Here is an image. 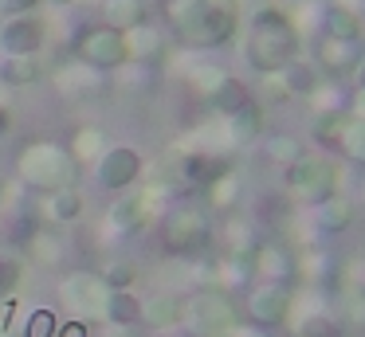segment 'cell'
Here are the masks:
<instances>
[{
	"label": "cell",
	"instance_id": "26",
	"mask_svg": "<svg viewBox=\"0 0 365 337\" xmlns=\"http://www.w3.org/2000/svg\"><path fill=\"white\" fill-rule=\"evenodd\" d=\"M228 133L240 141V145L263 138V106H259V102H247V106H240L236 114L228 118Z\"/></svg>",
	"mask_w": 365,
	"mask_h": 337
},
{
	"label": "cell",
	"instance_id": "10",
	"mask_svg": "<svg viewBox=\"0 0 365 337\" xmlns=\"http://www.w3.org/2000/svg\"><path fill=\"white\" fill-rule=\"evenodd\" d=\"M318 141L365 165V114H326L318 122Z\"/></svg>",
	"mask_w": 365,
	"mask_h": 337
},
{
	"label": "cell",
	"instance_id": "33",
	"mask_svg": "<svg viewBox=\"0 0 365 337\" xmlns=\"http://www.w3.org/2000/svg\"><path fill=\"white\" fill-rule=\"evenodd\" d=\"M56 329H59V313L56 310H32L28 313V321H24V337H56Z\"/></svg>",
	"mask_w": 365,
	"mask_h": 337
},
{
	"label": "cell",
	"instance_id": "18",
	"mask_svg": "<svg viewBox=\"0 0 365 337\" xmlns=\"http://www.w3.org/2000/svg\"><path fill=\"white\" fill-rule=\"evenodd\" d=\"M24 255L40 266H63L67 263V243L59 232H48V227H36L24 239Z\"/></svg>",
	"mask_w": 365,
	"mask_h": 337
},
{
	"label": "cell",
	"instance_id": "23",
	"mask_svg": "<svg viewBox=\"0 0 365 337\" xmlns=\"http://www.w3.org/2000/svg\"><path fill=\"white\" fill-rule=\"evenodd\" d=\"M279 83H283V94H294V98H310L318 90V67L307 59H291L283 71H279Z\"/></svg>",
	"mask_w": 365,
	"mask_h": 337
},
{
	"label": "cell",
	"instance_id": "34",
	"mask_svg": "<svg viewBox=\"0 0 365 337\" xmlns=\"http://www.w3.org/2000/svg\"><path fill=\"white\" fill-rule=\"evenodd\" d=\"M338 313L346 326H365V294L361 290H346L338 298Z\"/></svg>",
	"mask_w": 365,
	"mask_h": 337
},
{
	"label": "cell",
	"instance_id": "30",
	"mask_svg": "<svg viewBox=\"0 0 365 337\" xmlns=\"http://www.w3.org/2000/svg\"><path fill=\"white\" fill-rule=\"evenodd\" d=\"M20 282H24V259L0 255V302H4V298H16Z\"/></svg>",
	"mask_w": 365,
	"mask_h": 337
},
{
	"label": "cell",
	"instance_id": "7",
	"mask_svg": "<svg viewBox=\"0 0 365 337\" xmlns=\"http://www.w3.org/2000/svg\"><path fill=\"white\" fill-rule=\"evenodd\" d=\"M291 196H299L302 204H322L326 196L338 192V169H334L326 157H299L294 165H287L283 172Z\"/></svg>",
	"mask_w": 365,
	"mask_h": 337
},
{
	"label": "cell",
	"instance_id": "21",
	"mask_svg": "<svg viewBox=\"0 0 365 337\" xmlns=\"http://www.w3.org/2000/svg\"><path fill=\"white\" fill-rule=\"evenodd\" d=\"M205 102L208 106L216 110V114H224V118H232L236 114L240 106H247V102H252V94H247V86L240 83V78H232V75H224L220 83L212 86V90L205 94Z\"/></svg>",
	"mask_w": 365,
	"mask_h": 337
},
{
	"label": "cell",
	"instance_id": "15",
	"mask_svg": "<svg viewBox=\"0 0 365 337\" xmlns=\"http://www.w3.org/2000/svg\"><path fill=\"white\" fill-rule=\"evenodd\" d=\"M361 63V47H357V39H330L322 36V43H318V71H326V75H349V71Z\"/></svg>",
	"mask_w": 365,
	"mask_h": 337
},
{
	"label": "cell",
	"instance_id": "42",
	"mask_svg": "<svg viewBox=\"0 0 365 337\" xmlns=\"http://www.w3.org/2000/svg\"><path fill=\"white\" fill-rule=\"evenodd\" d=\"M0 208H4V200H0Z\"/></svg>",
	"mask_w": 365,
	"mask_h": 337
},
{
	"label": "cell",
	"instance_id": "37",
	"mask_svg": "<svg viewBox=\"0 0 365 337\" xmlns=\"http://www.w3.org/2000/svg\"><path fill=\"white\" fill-rule=\"evenodd\" d=\"M12 318H16V298H4L0 302V337L12 333Z\"/></svg>",
	"mask_w": 365,
	"mask_h": 337
},
{
	"label": "cell",
	"instance_id": "8",
	"mask_svg": "<svg viewBox=\"0 0 365 337\" xmlns=\"http://www.w3.org/2000/svg\"><path fill=\"white\" fill-rule=\"evenodd\" d=\"M145 177V157L134 145H106V153L95 161V180L106 192H126Z\"/></svg>",
	"mask_w": 365,
	"mask_h": 337
},
{
	"label": "cell",
	"instance_id": "38",
	"mask_svg": "<svg viewBox=\"0 0 365 337\" xmlns=\"http://www.w3.org/2000/svg\"><path fill=\"white\" fill-rule=\"evenodd\" d=\"M12 130V114H9V106H0V138Z\"/></svg>",
	"mask_w": 365,
	"mask_h": 337
},
{
	"label": "cell",
	"instance_id": "39",
	"mask_svg": "<svg viewBox=\"0 0 365 337\" xmlns=\"http://www.w3.org/2000/svg\"><path fill=\"white\" fill-rule=\"evenodd\" d=\"M357 86L365 90V55H361V63H357Z\"/></svg>",
	"mask_w": 365,
	"mask_h": 337
},
{
	"label": "cell",
	"instance_id": "28",
	"mask_svg": "<svg viewBox=\"0 0 365 337\" xmlns=\"http://www.w3.org/2000/svg\"><path fill=\"white\" fill-rule=\"evenodd\" d=\"M126 47H130V59L145 63V59H158L161 55V31L150 28V24H138L134 31H126Z\"/></svg>",
	"mask_w": 365,
	"mask_h": 337
},
{
	"label": "cell",
	"instance_id": "2",
	"mask_svg": "<svg viewBox=\"0 0 365 337\" xmlns=\"http://www.w3.org/2000/svg\"><path fill=\"white\" fill-rule=\"evenodd\" d=\"M244 59L259 75H279L291 59H299V31H294L291 16L279 8H259L247 24Z\"/></svg>",
	"mask_w": 365,
	"mask_h": 337
},
{
	"label": "cell",
	"instance_id": "40",
	"mask_svg": "<svg viewBox=\"0 0 365 337\" xmlns=\"http://www.w3.org/2000/svg\"><path fill=\"white\" fill-rule=\"evenodd\" d=\"M51 8H71V4H79V0H48Z\"/></svg>",
	"mask_w": 365,
	"mask_h": 337
},
{
	"label": "cell",
	"instance_id": "20",
	"mask_svg": "<svg viewBox=\"0 0 365 337\" xmlns=\"http://www.w3.org/2000/svg\"><path fill=\"white\" fill-rule=\"evenodd\" d=\"M252 271L263 274L267 282H287L294 274V263L291 255H287L283 247H275V243H263V247L252 251Z\"/></svg>",
	"mask_w": 365,
	"mask_h": 337
},
{
	"label": "cell",
	"instance_id": "14",
	"mask_svg": "<svg viewBox=\"0 0 365 337\" xmlns=\"http://www.w3.org/2000/svg\"><path fill=\"white\" fill-rule=\"evenodd\" d=\"M185 321V298L181 294H169V290H161V294H150L142 298V326L145 329H177Z\"/></svg>",
	"mask_w": 365,
	"mask_h": 337
},
{
	"label": "cell",
	"instance_id": "17",
	"mask_svg": "<svg viewBox=\"0 0 365 337\" xmlns=\"http://www.w3.org/2000/svg\"><path fill=\"white\" fill-rule=\"evenodd\" d=\"M43 75H48L43 55H4V59H0V83L4 86L24 90V86H36Z\"/></svg>",
	"mask_w": 365,
	"mask_h": 337
},
{
	"label": "cell",
	"instance_id": "12",
	"mask_svg": "<svg viewBox=\"0 0 365 337\" xmlns=\"http://www.w3.org/2000/svg\"><path fill=\"white\" fill-rule=\"evenodd\" d=\"M291 313V286L287 282H263L247 298V318L255 321V329H275Z\"/></svg>",
	"mask_w": 365,
	"mask_h": 337
},
{
	"label": "cell",
	"instance_id": "35",
	"mask_svg": "<svg viewBox=\"0 0 365 337\" xmlns=\"http://www.w3.org/2000/svg\"><path fill=\"white\" fill-rule=\"evenodd\" d=\"M43 0H0V16H28L36 12Z\"/></svg>",
	"mask_w": 365,
	"mask_h": 337
},
{
	"label": "cell",
	"instance_id": "5",
	"mask_svg": "<svg viewBox=\"0 0 365 337\" xmlns=\"http://www.w3.org/2000/svg\"><path fill=\"white\" fill-rule=\"evenodd\" d=\"M212 239V219L197 204H177L165 219H161V247L169 255H200Z\"/></svg>",
	"mask_w": 365,
	"mask_h": 337
},
{
	"label": "cell",
	"instance_id": "22",
	"mask_svg": "<svg viewBox=\"0 0 365 337\" xmlns=\"http://www.w3.org/2000/svg\"><path fill=\"white\" fill-rule=\"evenodd\" d=\"M83 212H87V196H83L79 188H59V192L48 196V219L59 224V227L79 224Z\"/></svg>",
	"mask_w": 365,
	"mask_h": 337
},
{
	"label": "cell",
	"instance_id": "13",
	"mask_svg": "<svg viewBox=\"0 0 365 337\" xmlns=\"http://www.w3.org/2000/svg\"><path fill=\"white\" fill-rule=\"evenodd\" d=\"M145 224H150V192L126 188V192L106 208V227H110L114 235H134V232H142Z\"/></svg>",
	"mask_w": 365,
	"mask_h": 337
},
{
	"label": "cell",
	"instance_id": "11",
	"mask_svg": "<svg viewBox=\"0 0 365 337\" xmlns=\"http://www.w3.org/2000/svg\"><path fill=\"white\" fill-rule=\"evenodd\" d=\"M48 47V24L40 16H9L0 24V51L4 55H43Z\"/></svg>",
	"mask_w": 365,
	"mask_h": 337
},
{
	"label": "cell",
	"instance_id": "6",
	"mask_svg": "<svg viewBox=\"0 0 365 337\" xmlns=\"http://www.w3.org/2000/svg\"><path fill=\"white\" fill-rule=\"evenodd\" d=\"M75 55L87 63L91 71H114L130 63V47H126V31H114L106 24H91L75 36Z\"/></svg>",
	"mask_w": 365,
	"mask_h": 337
},
{
	"label": "cell",
	"instance_id": "32",
	"mask_svg": "<svg viewBox=\"0 0 365 337\" xmlns=\"http://www.w3.org/2000/svg\"><path fill=\"white\" fill-rule=\"evenodd\" d=\"M267 157L287 169V165H294L299 157H307V145H302L299 138H271V141H267Z\"/></svg>",
	"mask_w": 365,
	"mask_h": 337
},
{
	"label": "cell",
	"instance_id": "27",
	"mask_svg": "<svg viewBox=\"0 0 365 337\" xmlns=\"http://www.w3.org/2000/svg\"><path fill=\"white\" fill-rule=\"evenodd\" d=\"M322 28H326V36H330V39H357V36H361V20H357V12H354V8H346V4H330V8H326Z\"/></svg>",
	"mask_w": 365,
	"mask_h": 337
},
{
	"label": "cell",
	"instance_id": "24",
	"mask_svg": "<svg viewBox=\"0 0 365 337\" xmlns=\"http://www.w3.org/2000/svg\"><path fill=\"white\" fill-rule=\"evenodd\" d=\"M103 24L114 31H134L145 24V4L142 0H103Z\"/></svg>",
	"mask_w": 365,
	"mask_h": 337
},
{
	"label": "cell",
	"instance_id": "19",
	"mask_svg": "<svg viewBox=\"0 0 365 337\" xmlns=\"http://www.w3.org/2000/svg\"><path fill=\"white\" fill-rule=\"evenodd\" d=\"M103 321L106 326H122V329H138V321H142V298L134 290H110Z\"/></svg>",
	"mask_w": 365,
	"mask_h": 337
},
{
	"label": "cell",
	"instance_id": "4",
	"mask_svg": "<svg viewBox=\"0 0 365 337\" xmlns=\"http://www.w3.org/2000/svg\"><path fill=\"white\" fill-rule=\"evenodd\" d=\"M181 326H189L197 337H232L240 329V306L224 290H197L192 298H185Z\"/></svg>",
	"mask_w": 365,
	"mask_h": 337
},
{
	"label": "cell",
	"instance_id": "36",
	"mask_svg": "<svg viewBox=\"0 0 365 337\" xmlns=\"http://www.w3.org/2000/svg\"><path fill=\"white\" fill-rule=\"evenodd\" d=\"M56 337H91V321H87V318H71V321H59Z\"/></svg>",
	"mask_w": 365,
	"mask_h": 337
},
{
	"label": "cell",
	"instance_id": "16",
	"mask_svg": "<svg viewBox=\"0 0 365 337\" xmlns=\"http://www.w3.org/2000/svg\"><path fill=\"white\" fill-rule=\"evenodd\" d=\"M224 172H232L228 157H216V153H185L181 157V180L192 188H208L212 180H220Z\"/></svg>",
	"mask_w": 365,
	"mask_h": 337
},
{
	"label": "cell",
	"instance_id": "25",
	"mask_svg": "<svg viewBox=\"0 0 365 337\" xmlns=\"http://www.w3.org/2000/svg\"><path fill=\"white\" fill-rule=\"evenodd\" d=\"M67 149H71V157L79 165H95L98 157L106 153V133L98 130V125H79V130L71 133V145Z\"/></svg>",
	"mask_w": 365,
	"mask_h": 337
},
{
	"label": "cell",
	"instance_id": "9",
	"mask_svg": "<svg viewBox=\"0 0 365 337\" xmlns=\"http://www.w3.org/2000/svg\"><path fill=\"white\" fill-rule=\"evenodd\" d=\"M59 294H63V302L75 306L79 318L103 321L110 286L103 282V274H98V271H71V274H63V282H59Z\"/></svg>",
	"mask_w": 365,
	"mask_h": 337
},
{
	"label": "cell",
	"instance_id": "29",
	"mask_svg": "<svg viewBox=\"0 0 365 337\" xmlns=\"http://www.w3.org/2000/svg\"><path fill=\"white\" fill-rule=\"evenodd\" d=\"M314 208H318V227H322V232H341V227L349 224V216H354V204H349L341 192L326 196L322 204H314Z\"/></svg>",
	"mask_w": 365,
	"mask_h": 337
},
{
	"label": "cell",
	"instance_id": "31",
	"mask_svg": "<svg viewBox=\"0 0 365 337\" xmlns=\"http://www.w3.org/2000/svg\"><path fill=\"white\" fill-rule=\"evenodd\" d=\"M103 282H106L110 290H134V282H138V263H130V259H114V263H106Z\"/></svg>",
	"mask_w": 365,
	"mask_h": 337
},
{
	"label": "cell",
	"instance_id": "41",
	"mask_svg": "<svg viewBox=\"0 0 365 337\" xmlns=\"http://www.w3.org/2000/svg\"><path fill=\"white\" fill-rule=\"evenodd\" d=\"M310 337H330V333H310Z\"/></svg>",
	"mask_w": 365,
	"mask_h": 337
},
{
	"label": "cell",
	"instance_id": "1",
	"mask_svg": "<svg viewBox=\"0 0 365 337\" xmlns=\"http://www.w3.org/2000/svg\"><path fill=\"white\" fill-rule=\"evenodd\" d=\"M158 12L177 43L192 51L224 47L240 31V0H158Z\"/></svg>",
	"mask_w": 365,
	"mask_h": 337
},
{
	"label": "cell",
	"instance_id": "3",
	"mask_svg": "<svg viewBox=\"0 0 365 337\" xmlns=\"http://www.w3.org/2000/svg\"><path fill=\"white\" fill-rule=\"evenodd\" d=\"M16 177L24 180L32 192H59V188H75L79 180V161L71 149L56 145V141H28L16 157Z\"/></svg>",
	"mask_w": 365,
	"mask_h": 337
}]
</instances>
